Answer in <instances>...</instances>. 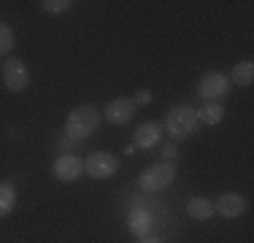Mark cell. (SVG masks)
<instances>
[{
	"instance_id": "obj_1",
	"label": "cell",
	"mask_w": 254,
	"mask_h": 243,
	"mask_svg": "<svg viewBox=\"0 0 254 243\" xmlns=\"http://www.w3.org/2000/svg\"><path fill=\"white\" fill-rule=\"evenodd\" d=\"M100 119H103V111L98 106H92V103L76 106L68 114V119H65V135L70 141H84V138H89L100 127Z\"/></svg>"
},
{
	"instance_id": "obj_2",
	"label": "cell",
	"mask_w": 254,
	"mask_h": 243,
	"mask_svg": "<svg viewBox=\"0 0 254 243\" xmlns=\"http://www.w3.org/2000/svg\"><path fill=\"white\" fill-rule=\"evenodd\" d=\"M200 122H197V111L192 106H173L165 114V130L173 141H184V138L195 135Z\"/></svg>"
},
{
	"instance_id": "obj_3",
	"label": "cell",
	"mask_w": 254,
	"mask_h": 243,
	"mask_svg": "<svg viewBox=\"0 0 254 243\" xmlns=\"http://www.w3.org/2000/svg\"><path fill=\"white\" fill-rule=\"evenodd\" d=\"M173 181H176V162H154V165L143 168L138 176V186L149 194L168 189Z\"/></svg>"
},
{
	"instance_id": "obj_4",
	"label": "cell",
	"mask_w": 254,
	"mask_h": 243,
	"mask_svg": "<svg viewBox=\"0 0 254 243\" xmlns=\"http://www.w3.org/2000/svg\"><path fill=\"white\" fill-rule=\"evenodd\" d=\"M119 170V157H114L111 151H95V154L87 157V162H84V173L89 176V179H111L114 173Z\"/></svg>"
},
{
	"instance_id": "obj_5",
	"label": "cell",
	"mask_w": 254,
	"mask_h": 243,
	"mask_svg": "<svg viewBox=\"0 0 254 243\" xmlns=\"http://www.w3.org/2000/svg\"><path fill=\"white\" fill-rule=\"evenodd\" d=\"M0 70H3V84H5V89H8V92H25V89H27L30 70H27V65L22 62L19 57L5 60Z\"/></svg>"
},
{
	"instance_id": "obj_6",
	"label": "cell",
	"mask_w": 254,
	"mask_h": 243,
	"mask_svg": "<svg viewBox=\"0 0 254 243\" xmlns=\"http://www.w3.org/2000/svg\"><path fill=\"white\" fill-rule=\"evenodd\" d=\"M52 173L57 181H63V184H73V181H78L84 176V160L76 154H60L57 160L52 162Z\"/></svg>"
},
{
	"instance_id": "obj_7",
	"label": "cell",
	"mask_w": 254,
	"mask_h": 243,
	"mask_svg": "<svg viewBox=\"0 0 254 243\" xmlns=\"http://www.w3.org/2000/svg\"><path fill=\"white\" fill-rule=\"evenodd\" d=\"M227 92H230V78L222 76V73H205L197 81V95L205 103H219Z\"/></svg>"
},
{
	"instance_id": "obj_8",
	"label": "cell",
	"mask_w": 254,
	"mask_h": 243,
	"mask_svg": "<svg viewBox=\"0 0 254 243\" xmlns=\"http://www.w3.org/2000/svg\"><path fill=\"white\" fill-rule=\"evenodd\" d=\"M246 208H249V203H246V197L238 194V192H222L219 197H216V203H214V211L219 216H225V219L244 216Z\"/></svg>"
},
{
	"instance_id": "obj_9",
	"label": "cell",
	"mask_w": 254,
	"mask_h": 243,
	"mask_svg": "<svg viewBox=\"0 0 254 243\" xmlns=\"http://www.w3.org/2000/svg\"><path fill=\"white\" fill-rule=\"evenodd\" d=\"M103 117L108 119V124H127V122L135 117V103L130 97H114L106 106Z\"/></svg>"
},
{
	"instance_id": "obj_10",
	"label": "cell",
	"mask_w": 254,
	"mask_h": 243,
	"mask_svg": "<svg viewBox=\"0 0 254 243\" xmlns=\"http://www.w3.org/2000/svg\"><path fill=\"white\" fill-rule=\"evenodd\" d=\"M162 138V124H157V122H143L141 127L135 130V135H132V146L135 149H143V151H152L157 143H160Z\"/></svg>"
},
{
	"instance_id": "obj_11",
	"label": "cell",
	"mask_w": 254,
	"mask_h": 243,
	"mask_svg": "<svg viewBox=\"0 0 254 243\" xmlns=\"http://www.w3.org/2000/svg\"><path fill=\"white\" fill-rule=\"evenodd\" d=\"M127 224H130V233L138 235V238H143V235H152V214H149L143 205H135V208L130 211V216H127Z\"/></svg>"
},
{
	"instance_id": "obj_12",
	"label": "cell",
	"mask_w": 254,
	"mask_h": 243,
	"mask_svg": "<svg viewBox=\"0 0 254 243\" xmlns=\"http://www.w3.org/2000/svg\"><path fill=\"white\" fill-rule=\"evenodd\" d=\"M216 211H214V200H208V197H192L190 203H187V216L190 219H195V222H208L211 216H214Z\"/></svg>"
},
{
	"instance_id": "obj_13",
	"label": "cell",
	"mask_w": 254,
	"mask_h": 243,
	"mask_svg": "<svg viewBox=\"0 0 254 243\" xmlns=\"http://www.w3.org/2000/svg\"><path fill=\"white\" fill-rule=\"evenodd\" d=\"M195 111H197V122H200V124H208V127H216L225 119V106H222V103H203Z\"/></svg>"
},
{
	"instance_id": "obj_14",
	"label": "cell",
	"mask_w": 254,
	"mask_h": 243,
	"mask_svg": "<svg viewBox=\"0 0 254 243\" xmlns=\"http://www.w3.org/2000/svg\"><path fill=\"white\" fill-rule=\"evenodd\" d=\"M230 84H238V87H252L254 84V62L252 60H244L238 62L230 73Z\"/></svg>"
},
{
	"instance_id": "obj_15",
	"label": "cell",
	"mask_w": 254,
	"mask_h": 243,
	"mask_svg": "<svg viewBox=\"0 0 254 243\" xmlns=\"http://www.w3.org/2000/svg\"><path fill=\"white\" fill-rule=\"evenodd\" d=\"M16 208V186L11 181H0V219H5Z\"/></svg>"
},
{
	"instance_id": "obj_16",
	"label": "cell",
	"mask_w": 254,
	"mask_h": 243,
	"mask_svg": "<svg viewBox=\"0 0 254 243\" xmlns=\"http://www.w3.org/2000/svg\"><path fill=\"white\" fill-rule=\"evenodd\" d=\"M41 11H44V14H68L70 8H73V3H70V0H41Z\"/></svg>"
},
{
	"instance_id": "obj_17",
	"label": "cell",
	"mask_w": 254,
	"mask_h": 243,
	"mask_svg": "<svg viewBox=\"0 0 254 243\" xmlns=\"http://www.w3.org/2000/svg\"><path fill=\"white\" fill-rule=\"evenodd\" d=\"M11 49H14V33H11V27L5 22H0V57L11 54Z\"/></svg>"
},
{
	"instance_id": "obj_18",
	"label": "cell",
	"mask_w": 254,
	"mask_h": 243,
	"mask_svg": "<svg viewBox=\"0 0 254 243\" xmlns=\"http://www.w3.org/2000/svg\"><path fill=\"white\" fill-rule=\"evenodd\" d=\"M179 160V146L176 143H165L162 146V162H176Z\"/></svg>"
},
{
	"instance_id": "obj_19",
	"label": "cell",
	"mask_w": 254,
	"mask_h": 243,
	"mask_svg": "<svg viewBox=\"0 0 254 243\" xmlns=\"http://www.w3.org/2000/svg\"><path fill=\"white\" fill-rule=\"evenodd\" d=\"M132 103H135V106H149V103H152V92H149V89H138L135 97H132Z\"/></svg>"
},
{
	"instance_id": "obj_20",
	"label": "cell",
	"mask_w": 254,
	"mask_h": 243,
	"mask_svg": "<svg viewBox=\"0 0 254 243\" xmlns=\"http://www.w3.org/2000/svg\"><path fill=\"white\" fill-rule=\"evenodd\" d=\"M138 243H162L157 235H143V238H138Z\"/></svg>"
}]
</instances>
